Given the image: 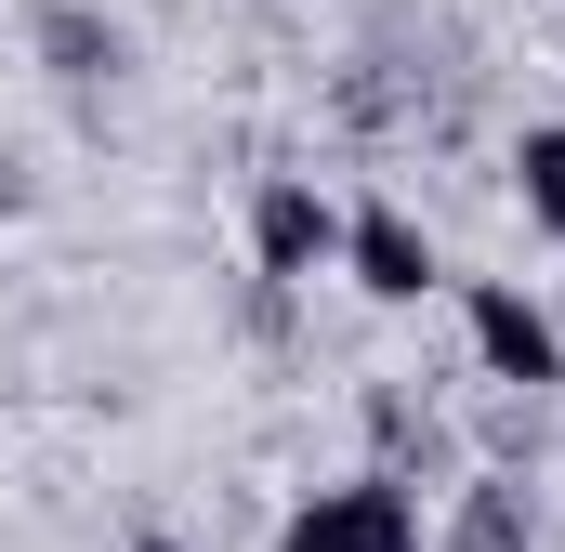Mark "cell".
I'll use <instances>...</instances> for the list:
<instances>
[{"mask_svg": "<svg viewBox=\"0 0 565 552\" xmlns=\"http://www.w3.org/2000/svg\"><path fill=\"white\" fill-rule=\"evenodd\" d=\"M119 552H198V540H184V527H145V540H119Z\"/></svg>", "mask_w": 565, "mask_h": 552, "instance_id": "8", "label": "cell"}, {"mask_svg": "<svg viewBox=\"0 0 565 552\" xmlns=\"http://www.w3.org/2000/svg\"><path fill=\"white\" fill-rule=\"evenodd\" d=\"M460 342H473V369L500 382V395H565V329L553 302L526 289V276H460Z\"/></svg>", "mask_w": 565, "mask_h": 552, "instance_id": "1", "label": "cell"}, {"mask_svg": "<svg viewBox=\"0 0 565 552\" xmlns=\"http://www.w3.org/2000/svg\"><path fill=\"white\" fill-rule=\"evenodd\" d=\"M40 53H53V79H106L119 66V26L79 13V0H40Z\"/></svg>", "mask_w": 565, "mask_h": 552, "instance_id": "7", "label": "cell"}, {"mask_svg": "<svg viewBox=\"0 0 565 552\" xmlns=\"http://www.w3.org/2000/svg\"><path fill=\"white\" fill-rule=\"evenodd\" d=\"M316 264H342V198L316 171H264L250 184V276L264 289H302Z\"/></svg>", "mask_w": 565, "mask_h": 552, "instance_id": "3", "label": "cell"}, {"mask_svg": "<svg viewBox=\"0 0 565 552\" xmlns=\"http://www.w3.org/2000/svg\"><path fill=\"white\" fill-rule=\"evenodd\" d=\"M513 211H526V237L565 251V119H526L513 132Z\"/></svg>", "mask_w": 565, "mask_h": 552, "instance_id": "6", "label": "cell"}, {"mask_svg": "<svg viewBox=\"0 0 565 552\" xmlns=\"http://www.w3.org/2000/svg\"><path fill=\"white\" fill-rule=\"evenodd\" d=\"M447 552H540V500H526V474H460V500H447Z\"/></svg>", "mask_w": 565, "mask_h": 552, "instance_id": "5", "label": "cell"}, {"mask_svg": "<svg viewBox=\"0 0 565 552\" xmlns=\"http://www.w3.org/2000/svg\"><path fill=\"white\" fill-rule=\"evenodd\" d=\"M277 552H422V487L408 474H342L277 513Z\"/></svg>", "mask_w": 565, "mask_h": 552, "instance_id": "2", "label": "cell"}, {"mask_svg": "<svg viewBox=\"0 0 565 552\" xmlns=\"http://www.w3.org/2000/svg\"><path fill=\"white\" fill-rule=\"evenodd\" d=\"M342 276L369 289V302H434L447 289V264H434V224L408 211V198H342Z\"/></svg>", "mask_w": 565, "mask_h": 552, "instance_id": "4", "label": "cell"}]
</instances>
